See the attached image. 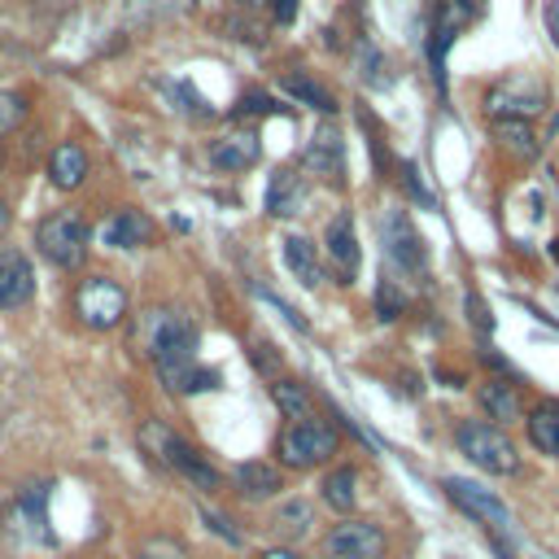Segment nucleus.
Here are the masks:
<instances>
[{
	"label": "nucleus",
	"mask_w": 559,
	"mask_h": 559,
	"mask_svg": "<svg viewBox=\"0 0 559 559\" xmlns=\"http://www.w3.org/2000/svg\"><path fill=\"white\" fill-rule=\"evenodd\" d=\"M135 441H140V450L148 454V463H157L162 472H175L179 480H188L192 489H201V493H214L218 485H223V476H218V467L214 463H205V454L201 450H192L175 428H166L162 419H144L140 424V432H135Z\"/></svg>",
	"instance_id": "nucleus-1"
},
{
	"label": "nucleus",
	"mask_w": 559,
	"mask_h": 559,
	"mask_svg": "<svg viewBox=\"0 0 559 559\" xmlns=\"http://www.w3.org/2000/svg\"><path fill=\"white\" fill-rule=\"evenodd\" d=\"M4 546L9 550H44L52 546V524H48V489L44 485H26L17 489V498L4 507Z\"/></svg>",
	"instance_id": "nucleus-2"
},
{
	"label": "nucleus",
	"mask_w": 559,
	"mask_h": 559,
	"mask_svg": "<svg viewBox=\"0 0 559 559\" xmlns=\"http://www.w3.org/2000/svg\"><path fill=\"white\" fill-rule=\"evenodd\" d=\"M35 245H39V253H44L52 266L74 271V266H83V258H87L92 227H87L83 214H74V210H52V214H44V218L35 223Z\"/></svg>",
	"instance_id": "nucleus-3"
},
{
	"label": "nucleus",
	"mask_w": 559,
	"mask_h": 559,
	"mask_svg": "<svg viewBox=\"0 0 559 559\" xmlns=\"http://www.w3.org/2000/svg\"><path fill=\"white\" fill-rule=\"evenodd\" d=\"M454 445L463 459H472L480 472L489 476H511L520 472V454L511 445V437L498 424H480V419H459L454 424Z\"/></svg>",
	"instance_id": "nucleus-4"
},
{
	"label": "nucleus",
	"mask_w": 559,
	"mask_h": 559,
	"mask_svg": "<svg viewBox=\"0 0 559 559\" xmlns=\"http://www.w3.org/2000/svg\"><path fill=\"white\" fill-rule=\"evenodd\" d=\"M144 349L157 362V371L183 367L197 358V328L175 310H148L144 319Z\"/></svg>",
	"instance_id": "nucleus-5"
},
{
	"label": "nucleus",
	"mask_w": 559,
	"mask_h": 559,
	"mask_svg": "<svg viewBox=\"0 0 559 559\" xmlns=\"http://www.w3.org/2000/svg\"><path fill=\"white\" fill-rule=\"evenodd\" d=\"M336 445H341L336 428L323 424V419H314V415H310V419H293V424L275 437L280 463H284V467H297V472H310V467L328 463V459L336 454Z\"/></svg>",
	"instance_id": "nucleus-6"
},
{
	"label": "nucleus",
	"mask_w": 559,
	"mask_h": 559,
	"mask_svg": "<svg viewBox=\"0 0 559 559\" xmlns=\"http://www.w3.org/2000/svg\"><path fill=\"white\" fill-rule=\"evenodd\" d=\"M74 314H79V323H87L96 332H109L127 314V288L109 275H87L74 288Z\"/></svg>",
	"instance_id": "nucleus-7"
},
{
	"label": "nucleus",
	"mask_w": 559,
	"mask_h": 559,
	"mask_svg": "<svg viewBox=\"0 0 559 559\" xmlns=\"http://www.w3.org/2000/svg\"><path fill=\"white\" fill-rule=\"evenodd\" d=\"M546 109V79L537 74H507L485 92V114L498 118H533Z\"/></svg>",
	"instance_id": "nucleus-8"
},
{
	"label": "nucleus",
	"mask_w": 559,
	"mask_h": 559,
	"mask_svg": "<svg viewBox=\"0 0 559 559\" xmlns=\"http://www.w3.org/2000/svg\"><path fill=\"white\" fill-rule=\"evenodd\" d=\"M380 240H384V258H389L393 271H402L411 280H428V249H424V236L415 231V223L406 218V210L384 214Z\"/></svg>",
	"instance_id": "nucleus-9"
},
{
	"label": "nucleus",
	"mask_w": 559,
	"mask_h": 559,
	"mask_svg": "<svg viewBox=\"0 0 559 559\" xmlns=\"http://www.w3.org/2000/svg\"><path fill=\"white\" fill-rule=\"evenodd\" d=\"M384 550H389V533L371 520H345L323 537L328 559H384Z\"/></svg>",
	"instance_id": "nucleus-10"
},
{
	"label": "nucleus",
	"mask_w": 559,
	"mask_h": 559,
	"mask_svg": "<svg viewBox=\"0 0 559 559\" xmlns=\"http://www.w3.org/2000/svg\"><path fill=\"white\" fill-rule=\"evenodd\" d=\"M323 253L332 262L336 284H354L358 280L362 253H358V231H354V214L349 210H341V214L328 218V227H323Z\"/></svg>",
	"instance_id": "nucleus-11"
},
{
	"label": "nucleus",
	"mask_w": 559,
	"mask_h": 559,
	"mask_svg": "<svg viewBox=\"0 0 559 559\" xmlns=\"http://www.w3.org/2000/svg\"><path fill=\"white\" fill-rule=\"evenodd\" d=\"M441 485H445V493H450L472 520H480L485 528H498V533L511 528V511H507L489 489H480V485H472V480H463V476H445Z\"/></svg>",
	"instance_id": "nucleus-12"
},
{
	"label": "nucleus",
	"mask_w": 559,
	"mask_h": 559,
	"mask_svg": "<svg viewBox=\"0 0 559 559\" xmlns=\"http://www.w3.org/2000/svg\"><path fill=\"white\" fill-rule=\"evenodd\" d=\"M35 297V266L22 249H0V310H22Z\"/></svg>",
	"instance_id": "nucleus-13"
},
{
	"label": "nucleus",
	"mask_w": 559,
	"mask_h": 559,
	"mask_svg": "<svg viewBox=\"0 0 559 559\" xmlns=\"http://www.w3.org/2000/svg\"><path fill=\"white\" fill-rule=\"evenodd\" d=\"M148 240H153V223L135 205H118L100 223V245L105 249H144Z\"/></svg>",
	"instance_id": "nucleus-14"
},
{
	"label": "nucleus",
	"mask_w": 559,
	"mask_h": 559,
	"mask_svg": "<svg viewBox=\"0 0 559 559\" xmlns=\"http://www.w3.org/2000/svg\"><path fill=\"white\" fill-rule=\"evenodd\" d=\"M258 157H262V140L253 131H227V135L210 140V166L214 170L236 175V170L258 166Z\"/></svg>",
	"instance_id": "nucleus-15"
},
{
	"label": "nucleus",
	"mask_w": 559,
	"mask_h": 559,
	"mask_svg": "<svg viewBox=\"0 0 559 559\" xmlns=\"http://www.w3.org/2000/svg\"><path fill=\"white\" fill-rule=\"evenodd\" d=\"M345 166V135L336 131V122H319L310 148L301 153V170L310 175H341Z\"/></svg>",
	"instance_id": "nucleus-16"
},
{
	"label": "nucleus",
	"mask_w": 559,
	"mask_h": 559,
	"mask_svg": "<svg viewBox=\"0 0 559 559\" xmlns=\"http://www.w3.org/2000/svg\"><path fill=\"white\" fill-rule=\"evenodd\" d=\"M87 170H92V162H87V148L79 140H61L48 153V183L61 188V192H74L87 179Z\"/></svg>",
	"instance_id": "nucleus-17"
},
{
	"label": "nucleus",
	"mask_w": 559,
	"mask_h": 559,
	"mask_svg": "<svg viewBox=\"0 0 559 559\" xmlns=\"http://www.w3.org/2000/svg\"><path fill=\"white\" fill-rule=\"evenodd\" d=\"M301 205H306V183H301V175H297L293 166L271 170V179H266V214H271V218H293Z\"/></svg>",
	"instance_id": "nucleus-18"
},
{
	"label": "nucleus",
	"mask_w": 559,
	"mask_h": 559,
	"mask_svg": "<svg viewBox=\"0 0 559 559\" xmlns=\"http://www.w3.org/2000/svg\"><path fill=\"white\" fill-rule=\"evenodd\" d=\"M524 428H528V445H533V450L559 459V402H555V397L537 402V406L524 415Z\"/></svg>",
	"instance_id": "nucleus-19"
},
{
	"label": "nucleus",
	"mask_w": 559,
	"mask_h": 559,
	"mask_svg": "<svg viewBox=\"0 0 559 559\" xmlns=\"http://www.w3.org/2000/svg\"><path fill=\"white\" fill-rule=\"evenodd\" d=\"M284 266L301 288H319L323 284V262L314 253V245L306 236H284Z\"/></svg>",
	"instance_id": "nucleus-20"
},
{
	"label": "nucleus",
	"mask_w": 559,
	"mask_h": 559,
	"mask_svg": "<svg viewBox=\"0 0 559 559\" xmlns=\"http://www.w3.org/2000/svg\"><path fill=\"white\" fill-rule=\"evenodd\" d=\"M476 402H480V411H485L489 419H498V424H511V419H520V415H524L520 389H515V384H507V380H485V384L476 389Z\"/></svg>",
	"instance_id": "nucleus-21"
},
{
	"label": "nucleus",
	"mask_w": 559,
	"mask_h": 559,
	"mask_svg": "<svg viewBox=\"0 0 559 559\" xmlns=\"http://www.w3.org/2000/svg\"><path fill=\"white\" fill-rule=\"evenodd\" d=\"M284 92L297 100V105H306V109H314V114H336V96L310 74V70H288L284 74Z\"/></svg>",
	"instance_id": "nucleus-22"
},
{
	"label": "nucleus",
	"mask_w": 559,
	"mask_h": 559,
	"mask_svg": "<svg viewBox=\"0 0 559 559\" xmlns=\"http://www.w3.org/2000/svg\"><path fill=\"white\" fill-rule=\"evenodd\" d=\"M236 489H240L245 498L262 502V498H275V493L284 489V476H280L275 463L253 459V463H240V467H236Z\"/></svg>",
	"instance_id": "nucleus-23"
},
{
	"label": "nucleus",
	"mask_w": 559,
	"mask_h": 559,
	"mask_svg": "<svg viewBox=\"0 0 559 559\" xmlns=\"http://www.w3.org/2000/svg\"><path fill=\"white\" fill-rule=\"evenodd\" d=\"M493 140H498L511 157H520V162H533V157L542 153V140H537L533 122H524V118H498V122H493Z\"/></svg>",
	"instance_id": "nucleus-24"
},
{
	"label": "nucleus",
	"mask_w": 559,
	"mask_h": 559,
	"mask_svg": "<svg viewBox=\"0 0 559 559\" xmlns=\"http://www.w3.org/2000/svg\"><path fill=\"white\" fill-rule=\"evenodd\" d=\"M162 380H166L170 393H205V389H218V371L214 367H201L197 358L183 362V367L162 371Z\"/></svg>",
	"instance_id": "nucleus-25"
},
{
	"label": "nucleus",
	"mask_w": 559,
	"mask_h": 559,
	"mask_svg": "<svg viewBox=\"0 0 559 559\" xmlns=\"http://www.w3.org/2000/svg\"><path fill=\"white\" fill-rule=\"evenodd\" d=\"M271 397H275V406H280L288 419H310V415H314V393H310L301 380L280 376V380L271 384Z\"/></svg>",
	"instance_id": "nucleus-26"
},
{
	"label": "nucleus",
	"mask_w": 559,
	"mask_h": 559,
	"mask_svg": "<svg viewBox=\"0 0 559 559\" xmlns=\"http://www.w3.org/2000/svg\"><path fill=\"white\" fill-rule=\"evenodd\" d=\"M323 502L332 507V511H354V502H358V472L354 467H332L328 476H323Z\"/></svg>",
	"instance_id": "nucleus-27"
},
{
	"label": "nucleus",
	"mask_w": 559,
	"mask_h": 559,
	"mask_svg": "<svg viewBox=\"0 0 559 559\" xmlns=\"http://www.w3.org/2000/svg\"><path fill=\"white\" fill-rule=\"evenodd\" d=\"M454 35H459V26H454L450 17H437L432 39H428V66H432V83H437V92H441V96H445V87H450V79H445V57H450Z\"/></svg>",
	"instance_id": "nucleus-28"
},
{
	"label": "nucleus",
	"mask_w": 559,
	"mask_h": 559,
	"mask_svg": "<svg viewBox=\"0 0 559 559\" xmlns=\"http://www.w3.org/2000/svg\"><path fill=\"white\" fill-rule=\"evenodd\" d=\"M310 524H314V507H310L306 498H284L280 511L271 515V528H275L280 537H306Z\"/></svg>",
	"instance_id": "nucleus-29"
},
{
	"label": "nucleus",
	"mask_w": 559,
	"mask_h": 559,
	"mask_svg": "<svg viewBox=\"0 0 559 559\" xmlns=\"http://www.w3.org/2000/svg\"><path fill=\"white\" fill-rule=\"evenodd\" d=\"M402 310H406V293L397 288L393 275H380V284H376V314H380L384 323H393Z\"/></svg>",
	"instance_id": "nucleus-30"
},
{
	"label": "nucleus",
	"mask_w": 559,
	"mask_h": 559,
	"mask_svg": "<svg viewBox=\"0 0 559 559\" xmlns=\"http://www.w3.org/2000/svg\"><path fill=\"white\" fill-rule=\"evenodd\" d=\"M135 559H188V550H183V542L170 537V533H148V537L140 542V550H135Z\"/></svg>",
	"instance_id": "nucleus-31"
},
{
	"label": "nucleus",
	"mask_w": 559,
	"mask_h": 559,
	"mask_svg": "<svg viewBox=\"0 0 559 559\" xmlns=\"http://www.w3.org/2000/svg\"><path fill=\"white\" fill-rule=\"evenodd\" d=\"M22 118H26V96H22V92L0 87V140H4V135H13V131L22 127Z\"/></svg>",
	"instance_id": "nucleus-32"
},
{
	"label": "nucleus",
	"mask_w": 559,
	"mask_h": 559,
	"mask_svg": "<svg viewBox=\"0 0 559 559\" xmlns=\"http://www.w3.org/2000/svg\"><path fill=\"white\" fill-rule=\"evenodd\" d=\"M397 175H402V183L411 188V197H415L424 210H437V197L424 188V179H419V166H415V162H402V170H397Z\"/></svg>",
	"instance_id": "nucleus-33"
},
{
	"label": "nucleus",
	"mask_w": 559,
	"mask_h": 559,
	"mask_svg": "<svg viewBox=\"0 0 559 559\" xmlns=\"http://www.w3.org/2000/svg\"><path fill=\"white\" fill-rule=\"evenodd\" d=\"M175 96H179V109H183V114H197V118H210V114H214V109L201 100V92L188 87V83H175Z\"/></svg>",
	"instance_id": "nucleus-34"
},
{
	"label": "nucleus",
	"mask_w": 559,
	"mask_h": 559,
	"mask_svg": "<svg viewBox=\"0 0 559 559\" xmlns=\"http://www.w3.org/2000/svg\"><path fill=\"white\" fill-rule=\"evenodd\" d=\"M236 114H262V118H266V114H280V105H275L266 92H245L240 105H236Z\"/></svg>",
	"instance_id": "nucleus-35"
},
{
	"label": "nucleus",
	"mask_w": 559,
	"mask_h": 559,
	"mask_svg": "<svg viewBox=\"0 0 559 559\" xmlns=\"http://www.w3.org/2000/svg\"><path fill=\"white\" fill-rule=\"evenodd\" d=\"M201 515H205V524H210L218 537H227L231 546H240V528H231V520H227V515H218V511H210V507H201Z\"/></svg>",
	"instance_id": "nucleus-36"
},
{
	"label": "nucleus",
	"mask_w": 559,
	"mask_h": 559,
	"mask_svg": "<svg viewBox=\"0 0 559 559\" xmlns=\"http://www.w3.org/2000/svg\"><path fill=\"white\" fill-rule=\"evenodd\" d=\"M297 4H301V0H266V9H271V22H275V26H288V22H297Z\"/></svg>",
	"instance_id": "nucleus-37"
},
{
	"label": "nucleus",
	"mask_w": 559,
	"mask_h": 559,
	"mask_svg": "<svg viewBox=\"0 0 559 559\" xmlns=\"http://www.w3.org/2000/svg\"><path fill=\"white\" fill-rule=\"evenodd\" d=\"M467 314L476 319V328H480V332H489V328H493V319H489V310H485V301H480V297H467Z\"/></svg>",
	"instance_id": "nucleus-38"
},
{
	"label": "nucleus",
	"mask_w": 559,
	"mask_h": 559,
	"mask_svg": "<svg viewBox=\"0 0 559 559\" xmlns=\"http://www.w3.org/2000/svg\"><path fill=\"white\" fill-rule=\"evenodd\" d=\"M258 559H306L301 550H293V546H271V550H262Z\"/></svg>",
	"instance_id": "nucleus-39"
},
{
	"label": "nucleus",
	"mask_w": 559,
	"mask_h": 559,
	"mask_svg": "<svg viewBox=\"0 0 559 559\" xmlns=\"http://www.w3.org/2000/svg\"><path fill=\"white\" fill-rule=\"evenodd\" d=\"M546 26H550V39L559 44V0H546Z\"/></svg>",
	"instance_id": "nucleus-40"
},
{
	"label": "nucleus",
	"mask_w": 559,
	"mask_h": 559,
	"mask_svg": "<svg viewBox=\"0 0 559 559\" xmlns=\"http://www.w3.org/2000/svg\"><path fill=\"white\" fill-rule=\"evenodd\" d=\"M454 4H459V9L467 13V17H476V13H485V0H454Z\"/></svg>",
	"instance_id": "nucleus-41"
},
{
	"label": "nucleus",
	"mask_w": 559,
	"mask_h": 559,
	"mask_svg": "<svg viewBox=\"0 0 559 559\" xmlns=\"http://www.w3.org/2000/svg\"><path fill=\"white\" fill-rule=\"evenodd\" d=\"M9 223H13V210H9V201H4V197H0V236H4V231H9Z\"/></svg>",
	"instance_id": "nucleus-42"
},
{
	"label": "nucleus",
	"mask_w": 559,
	"mask_h": 559,
	"mask_svg": "<svg viewBox=\"0 0 559 559\" xmlns=\"http://www.w3.org/2000/svg\"><path fill=\"white\" fill-rule=\"evenodd\" d=\"M231 4H236V9H262L266 0H231Z\"/></svg>",
	"instance_id": "nucleus-43"
},
{
	"label": "nucleus",
	"mask_w": 559,
	"mask_h": 559,
	"mask_svg": "<svg viewBox=\"0 0 559 559\" xmlns=\"http://www.w3.org/2000/svg\"><path fill=\"white\" fill-rule=\"evenodd\" d=\"M550 253H555V258H559V240H555V249H550Z\"/></svg>",
	"instance_id": "nucleus-44"
},
{
	"label": "nucleus",
	"mask_w": 559,
	"mask_h": 559,
	"mask_svg": "<svg viewBox=\"0 0 559 559\" xmlns=\"http://www.w3.org/2000/svg\"><path fill=\"white\" fill-rule=\"evenodd\" d=\"M0 166H4V162H0Z\"/></svg>",
	"instance_id": "nucleus-45"
}]
</instances>
